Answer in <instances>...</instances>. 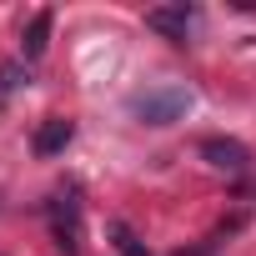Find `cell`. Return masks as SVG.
I'll return each mask as SVG.
<instances>
[{
    "label": "cell",
    "mask_w": 256,
    "mask_h": 256,
    "mask_svg": "<svg viewBox=\"0 0 256 256\" xmlns=\"http://www.w3.org/2000/svg\"><path fill=\"white\" fill-rule=\"evenodd\" d=\"M20 86H30V76H26L20 66H6V70H0V90H20Z\"/></svg>",
    "instance_id": "cell-8"
},
{
    "label": "cell",
    "mask_w": 256,
    "mask_h": 256,
    "mask_svg": "<svg viewBox=\"0 0 256 256\" xmlns=\"http://www.w3.org/2000/svg\"><path fill=\"white\" fill-rule=\"evenodd\" d=\"M191 106H196V96H191L186 86H151V90L131 96V116H136L141 126H156V131H161V126L186 120Z\"/></svg>",
    "instance_id": "cell-1"
},
{
    "label": "cell",
    "mask_w": 256,
    "mask_h": 256,
    "mask_svg": "<svg viewBox=\"0 0 256 256\" xmlns=\"http://www.w3.org/2000/svg\"><path fill=\"white\" fill-rule=\"evenodd\" d=\"M70 141H76V120H66V116H46L30 146H36V156H60Z\"/></svg>",
    "instance_id": "cell-5"
},
{
    "label": "cell",
    "mask_w": 256,
    "mask_h": 256,
    "mask_svg": "<svg viewBox=\"0 0 256 256\" xmlns=\"http://www.w3.org/2000/svg\"><path fill=\"white\" fill-rule=\"evenodd\" d=\"M50 26H56V16H50V10H36V16H30L26 40H20L26 60H40V56H46V46H50Z\"/></svg>",
    "instance_id": "cell-6"
},
{
    "label": "cell",
    "mask_w": 256,
    "mask_h": 256,
    "mask_svg": "<svg viewBox=\"0 0 256 256\" xmlns=\"http://www.w3.org/2000/svg\"><path fill=\"white\" fill-rule=\"evenodd\" d=\"M146 26L186 46L191 30H196V6H186V0H176V6H156V10H146Z\"/></svg>",
    "instance_id": "cell-3"
},
{
    "label": "cell",
    "mask_w": 256,
    "mask_h": 256,
    "mask_svg": "<svg viewBox=\"0 0 256 256\" xmlns=\"http://www.w3.org/2000/svg\"><path fill=\"white\" fill-rule=\"evenodd\" d=\"M46 216H50V236L66 256H80V191L76 186H60L50 201H46Z\"/></svg>",
    "instance_id": "cell-2"
},
{
    "label": "cell",
    "mask_w": 256,
    "mask_h": 256,
    "mask_svg": "<svg viewBox=\"0 0 256 256\" xmlns=\"http://www.w3.org/2000/svg\"><path fill=\"white\" fill-rule=\"evenodd\" d=\"M201 161L216 166V171H246L251 151H246L241 141H231V136H206V141H201Z\"/></svg>",
    "instance_id": "cell-4"
},
{
    "label": "cell",
    "mask_w": 256,
    "mask_h": 256,
    "mask_svg": "<svg viewBox=\"0 0 256 256\" xmlns=\"http://www.w3.org/2000/svg\"><path fill=\"white\" fill-rule=\"evenodd\" d=\"M110 236H116V251H120V256H151V251L136 241V231L126 226V221H110Z\"/></svg>",
    "instance_id": "cell-7"
}]
</instances>
